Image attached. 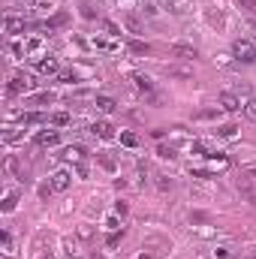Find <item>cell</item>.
<instances>
[{
  "label": "cell",
  "mask_w": 256,
  "mask_h": 259,
  "mask_svg": "<svg viewBox=\"0 0 256 259\" xmlns=\"http://www.w3.org/2000/svg\"><path fill=\"white\" fill-rule=\"evenodd\" d=\"M127 49L133 52V55H151V46H148V42H142V39H133Z\"/></svg>",
  "instance_id": "obj_18"
},
{
  "label": "cell",
  "mask_w": 256,
  "mask_h": 259,
  "mask_svg": "<svg viewBox=\"0 0 256 259\" xmlns=\"http://www.w3.org/2000/svg\"><path fill=\"white\" fill-rule=\"evenodd\" d=\"M124 21H127V30H130V33H142V21H139L136 15H127Z\"/></svg>",
  "instance_id": "obj_21"
},
{
  "label": "cell",
  "mask_w": 256,
  "mask_h": 259,
  "mask_svg": "<svg viewBox=\"0 0 256 259\" xmlns=\"http://www.w3.org/2000/svg\"><path fill=\"white\" fill-rule=\"evenodd\" d=\"M91 130H94V136H100V139H115V127H112L109 121H97Z\"/></svg>",
  "instance_id": "obj_10"
},
{
  "label": "cell",
  "mask_w": 256,
  "mask_h": 259,
  "mask_svg": "<svg viewBox=\"0 0 256 259\" xmlns=\"http://www.w3.org/2000/svg\"><path fill=\"white\" fill-rule=\"evenodd\" d=\"M61 142V133L58 130H42V133H36V145L39 148H52V145H58Z\"/></svg>",
  "instance_id": "obj_8"
},
{
  "label": "cell",
  "mask_w": 256,
  "mask_h": 259,
  "mask_svg": "<svg viewBox=\"0 0 256 259\" xmlns=\"http://www.w3.org/2000/svg\"><path fill=\"white\" fill-rule=\"evenodd\" d=\"M235 3H238V9H244V12L256 15V0H235Z\"/></svg>",
  "instance_id": "obj_23"
},
{
  "label": "cell",
  "mask_w": 256,
  "mask_h": 259,
  "mask_svg": "<svg viewBox=\"0 0 256 259\" xmlns=\"http://www.w3.org/2000/svg\"><path fill=\"white\" fill-rule=\"evenodd\" d=\"M172 55L181 58V61H193V58H199V52H196L193 46H172Z\"/></svg>",
  "instance_id": "obj_11"
},
{
  "label": "cell",
  "mask_w": 256,
  "mask_h": 259,
  "mask_svg": "<svg viewBox=\"0 0 256 259\" xmlns=\"http://www.w3.org/2000/svg\"><path fill=\"white\" fill-rule=\"evenodd\" d=\"M36 259H52V256H42V253H39V256H36Z\"/></svg>",
  "instance_id": "obj_38"
},
{
  "label": "cell",
  "mask_w": 256,
  "mask_h": 259,
  "mask_svg": "<svg viewBox=\"0 0 256 259\" xmlns=\"http://www.w3.org/2000/svg\"><path fill=\"white\" fill-rule=\"evenodd\" d=\"M81 15H84V18H97V12H94L91 6H81Z\"/></svg>",
  "instance_id": "obj_34"
},
{
  "label": "cell",
  "mask_w": 256,
  "mask_h": 259,
  "mask_svg": "<svg viewBox=\"0 0 256 259\" xmlns=\"http://www.w3.org/2000/svg\"><path fill=\"white\" fill-rule=\"evenodd\" d=\"M217 106H220V109H226V112H241V97L226 91V94H220V97H217Z\"/></svg>",
  "instance_id": "obj_5"
},
{
  "label": "cell",
  "mask_w": 256,
  "mask_h": 259,
  "mask_svg": "<svg viewBox=\"0 0 256 259\" xmlns=\"http://www.w3.org/2000/svg\"><path fill=\"white\" fill-rule=\"evenodd\" d=\"M61 81H66V84H69V81H75V75H72V72H61Z\"/></svg>",
  "instance_id": "obj_35"
},
{
  "label": "cell",
  "mask_w": 256,
  "mask_h": 259,
  "mask_svg": "<svg viewBox=\"0 0 256 259\" xmlns=\"http://www.w3.org/2000/svg\"><path fill=\"white\" fill-rule=\"evenodd\" d=\"M91 259H103V256H100V253H94V256H91Z\"/></svg>",
  "instance_id": "obj_37"
},
{
  "label": "cell",
  "mask_w": 256,
  "mask_h": 259,
  "mask_svg": "<svg viewBox=\"0 0 256 259\" xmlns=\"http://www.w3.org/2000/svg\"><path fill=\"white\" fill-rule=\"evenodd\" d=\"M30 100H33V103H52L55 97H52V94H36V97H30Z\"/></svg>",
  "instance_id": "obj_29"
},
{
  "label": "cell",
  "mask_w": 256,
  "mask_h": 259,
  "mask_svg": "<svg viewBox=\"0 0 256 259\" xmlns=\"http://www.w3.org/2000/svg\"><path fill=\"white\" fill-rule=\"evenodd\" d=\"M18 121H21V124H46V121H49V115H42V112H24Z\"/></svg>",
  "instance_id": "obj_14"
},
{
  "label": "cell",
  "mask_w": 256,
  "mask_h": 259,
  "mask_svg": "<svg viewBox=\"0 0 256 259\" xmlns=\"http://www.w3.org/2000/svg\"><path fill=\"white\" fill-rule=\"evenodd\" d=\"M12 139H18V130H15V127H6V133H3V142H12Z\"/></svg>",
  "instance_id": "obj_28"
},
{
  "label": "cell",
  "mask_w": 256,
  "mask_h": 259,
  "mask_svg": "<svg viewBox=\"0 0 256 259\" xmlns=\"http://www.w3.org/2000/svg\"><path fill=\"white\" fill-rule=\"evenodd\" d=\"M66 157H69L72 163H81V160H84V148H78V145H75V148H66Z\"/></svg>",
  "instance_id": "obj_20"
},
{
  "label": "cell",
  "mask_w": 256,
  "mask_h": 259,
  "mask_svg": "<svg viewBox=\"0 0 256 259\" xmlns=\"http://www.w3.org/2000/svg\"><path fill=\"white\" fill-rule=\"evenodd\" d=\"M121 142H124L127 148H136V145H139V139H136L133 133H121Z\"/></svg>",
  "instance_id": "obj_26"
},
{
  "label": "cell",
  "mask_w": 256,
  "mask_h": 259,
  "mask_svg": "<svg viewBox=\"0 0 256 259\" xmlns=\"http://www.w3.org/2000/svg\"><path fill=\"white\" fill-rule=\"evenodd\" d=\"M166 6H172L175 15H184V12H187V3H184V0H166Z\"/></svg>",
  "instance_id": "obj_22"
},
{
  "label": "cell",
  "mask_w": 256,
  "mask_h": 259,
  "mask_svg": "<svg viewBox=\"0 0 256 259\" xmlns=\"http://www.w3.org/2000/svg\"><path fill=\"white\" fill-rule=\"evenodd\" d=\"M232 55H235L241 64H253L256 61V49H253L250 39H235V42H232Z\"/></svg>",
  "instance_id": "obj_2"
},
{
  "label": "cell",
  "mask_w": 256,
  "mask_h": 259,
  "mask_svg": "<svg viewBox=\"0 0 256 259\" xmlns=\"http://www.w3.org/2000/svg\"><path fill=\"white\" fill-rule=\"evenodd\" d=\"M66 21H69V15H66V12H58V15L46 18L42 24H36V27H39V30H55V27H64Z\"/></svg>",
  "instance_id": "obj_9"
},
{
  "label": "cell",
  "mask_w": 256,
  "mask_h": 259,
  "mask_svg": "<svg viewBox=\"0 0 256 259\" xmlns=\"http://www.w3.org/2000/svg\"><path fill=\"white\" fill-rule=\"evenodd\" d=\"M244 259H256V253H250V256H244Z\"/></svg>",
  "instance_id": "obj_39"
},
{
  "label": "cell",
  "mask_w": 256,
  "mask_h": 259,
  "mask_svg": "<svg viewBox=\"0 0 256 259\" xmlns=\"http://www.w3.org/2000/svg\"><path fill=\"white\" fill-rule=\"evenodd\" d=\"M3 253H12V238H9V232H3Z\"/></svg>",
  "instance_id": "obj_30"
},
{
  "label": "cell",
  "mask_w": 256,
  "mask_h": 259,
  "mask_svg": "<svg viewBox=\"0 0 256 259\" xmlns=\"http://www.w3.org/2000/svg\"><path fill=\"white\" fill-rule=\"evenodd\" d=\"M36 69H39L42 75H55V72H58V61H55V58H42V61L36 64Z\"/></svg>",
  "instance_id": "obj_15"
},
{
  "label": "cell",
  "mask_w": 256,
  "mask_h": 259,
  "mask_svg": "<svg viewBox=\"0 0 256 259\" xmlns=\"http://www.w3.org/2000/svg\"><path fill=\"white\" fill-rule=\"evenodd\" d=\"M103 27H106V30H109V33H112V36H118V33H121V30H118V27H115V24H112V21H103Z\"/></svg>",
  "instance_id": "obj_31"
},
{
  "label": "cell",
  "mask_w": 256,
  "mask_h": 259,
  "mask_svg": "<svg viewBox=\"0 0 256 259\" xmlns=\"http://www.w3.org/2000/svg\"><path fill=\"white\" fill-rule=\"evenodd\" d=\"M241 112H244V118H247V121H253V124H256V97L250 94V91H244V94H241Z\"/></svg>",
  "instance_id": "obj_7"
},
{
  "label": "cell",
  "mask_w": 256,
  "mask_h": 259,
  "mask_svg": "<svg viewBox=\"0 0 256 259\" xmlns=\"http://www.w3.org/2000/svg\"><path fill=\"white\" fill-rule=\"evenodd\" d=\"M160 157H166V160H175V151H172V148H160Z\"/></svg>",
  "instance_id": "obj_32"
},
{
  "label": "cell",
  "mask_w": 256,
  "mask_h": 259,
  "mask_svg": "<svg viewBox=\"0 0 256 259\" xmlns=\"http://www.w3.org/2000/svg\"><path fill=\"white\" fill-rule=\"evenodd\" d=\"M94 49H100V52H121V46L118 42H112V39H94Z\"/></svg>",
  "instance_id": "obj_16"
},
{
  "label": "cell",
  "mask_w": 256,
  "mask_h": 259,
  "mask_svg": "<svg viewBox=\"0 0 256 259\" xmlns=\"http://www.w3.org/2000/svg\"><path fill=\"white\" fill-rule=\"evenodd\" d=\"M163 72L169 78H190L193 75V69H187V66H163Z\"/></svg>",
  "instance_id": "obj_12"
},
{
  "label": "cell",
  "mask_w": 256,
  "mask_h": 259,
  "mask_svg": "<svg viewBox=\"0 0 256 259\" xmlns=\"http://www.w3.org/2000/svg\"><path fill=\"white\" fill-rule=\"evenodd\" d=\"M139 259H151V253H142V256H139Z\"/></svg>",
  "instance_id": "obj_36"
},
{
  "label": "cell",
  "mask_w": 256,
  "mask_h": 259,
  "mask_svg": "<svg viewBox=\"0 0 256 259\" xmlns=\"http://www.w3.org/2000/svg\"><path fill=\"white\" fill-rule=\"evenodd\" d=\"M208 21L217 24V27H223V15H220V12H208Z\"/></svg>",
  "instance_id": "obj_27"
},
{
  "label": "cell",
  "mask_w": 256,
  "mask_h": 259,
  "mask_svg": "<svg viewBox=\"0 0 256 259\" xmlns=\"http://www.w3.org/2000/svg\"><path fill=\"white\" fill-rule=\"evenodd\" d=\"M235 184H238V190L247 196V199H256V172H241Z\"/></svg>",
  "instance_id": "obj_4"
},
{
  "label": "cell",
  "mask_w": 256,
  "mask_h": 259,
  "mask_svg": "<svg viewBox=\"0 0 256 259\" xmlns=\"http://www.w3.org/2000/svg\"><path fill=\"white\" fill-rule=\"evenodd\" d=\"M157 184H160V190H169V187H172V178H163V175H160Z\"/></svg>",
  "instance_id": "obj_33"
},
{
  "label": "cell",
  "mask_w": 256,
  "mask_h": 259,
  "mask_svg": "<svg viewBox=\"0 0 256 259\" xmlns=\"http://www.w3.org/2000/svg\"><path fill=\"white\" fill-rule=\"evenodd\" d=\"M121 3H124V0H121Z\"/></svg>",
  "instance_id": "obj_40"
},
{
  "label": "cell",
  "mask_w": 256,
  "mask_h": 259,
  "mask_svg": "<svg viewBox=\"0 0 256 259\" xmlns=\"http://www.w3.org/2000/svg\"><path fill=\"white\" fill-rule=\"evenodd\" d=\"M217 136H220V139H238V127H235V124H226V127L217 130Z\"/></svg>",
  "instance_id": "obj_19"
},
{
  "label": "cell",
  "mask_w": 256,
  "mask_h": 259,
  "mask_svg": "<svg viewBox=\"0 0 256 259\" xmlns=\"http://www.w3.org/2000/svg\"><path fill=\"white\" fill-rule=\"evenodd\" d=\"M52 124H58V127H66V124H69V115H66V112H58V115H52Z\"/></svg>",
  "instance_id": "obj_25"
},
{
  "label": "cell",
  "mask_w": 256,
  "mask_h": 259,
  "mask_svg": "<svg viewBox=\"0 0 256 259\" xmlns=\"http://www.w3.org/2000/svg\"><path fill=\"white\" fill-rule=\"evenodd\" d=\"M27 27H30V24H27L24 18H15V15L6 12V18H3V30H6V33H24Z\"/></svg>",
  "instance_id": "obj_6"
},
{
  "label": "cell",
  "mask_w": 256,
  "mask_h": 259,
  "mask_svg": "<svg viewBox=\"0 0 256 259\" xmlns=\"http://www.w3.org/2000/svg\"><path fill=\"white\" fill-rule=\"evenodd\" d=\"M94 106H97V109H100V112H106V115H109V112H115V109H118V103H115V100H112V97H97V100H94Z\"/></svg>",
  "instance_id": "obj_13"
},
{
  "label": "cell",
  "mask_w": 256,
  "mask_h": 259,
  "mask_svg": "<svg viewBox=\"0 0 256 259\" xmlns=\"http://www.w3.org/2000/svg\"><path fill=\"white\" fill-rule=\"evenodd\" d=\"M133 81H136V88H139V91H145V94H151V91H154V84H151V78H148V75H139V72H136V75H133Z\"/></svg>",
  "instance_id": "obj_17"
},
{
  "label": "cell",
  "mask_w": 256,
  "mask_h": 259,
  "mask_svg": "<svg viewBox=\"0 0 256 259\" xmlns=\"http://www.w3.org/2000/svg\"><path fill=\"white\" fill-rule=\"evenodd\" d=\"M30 91H33V78L24 75V72H15L9 78V84H6V94L9 97H21V94H30Z\"/></svg>",
  "instance_id": "obj_1"
},
{
  "label": "cell",
  "mask_w": 256,
  "mask_h": 259,
  "mask_svg": "<svg viewBox=\"0 0 256 259\" xmlns=\"http://www.w3.org/2000/svg\"><path fill=\"white\" fill-rule=\"evenodd\" d=\"M15 202H18V193H6V199H3V211H12Z\"/></svg>",
  "instance_id": "obj_24"
},
{
  "label": "cell",
  "mask_w": 256,
  "mask_h": 259,
  "mask_svg": "<svg viewBox=\"0 0 256 259\" xmlns=\"http://www.w3.org/2000/svg\"><path fill=\"white\" fill-rule=\"evenodd\" d=\"M69 181H72V175H69L66 169H58V172L49 178V187H46V193H64L66 187H69Z\"/></svg>",
  "instance_id": "obj_3"
}]
</instances>
